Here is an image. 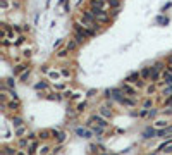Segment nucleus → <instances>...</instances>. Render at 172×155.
Listing matches in <instances>:
<instances>
[{
	"label": "nucleus",
	"mask_w": 172,
	"mask_h": 155,
	"mask_svg": "<svg viewBox=\"0 0 172 155\" xmlns=\"http://www.w3.org/2000/svg\"><path fill=\"white\" fill-rule=\"evenodd\" d=\"M124 83H133V85H136L138 88H143L144 83H143V79H141V74L138 72V71H134V72H131L129 76H126V79H124Z\"/></svg>",
	"instance_id": "1"
},
{
	"label": "nucleus",
	"mask_w": 172,
	"mask_h": 155,
	"mask_svg": "<svg viewBox=\"0 0 172 155\" xmlns=\"http://www.w3.org/2000/svg\"><path fill=\"white\" fill-rule=\"evenodd\" d=\"M121 90L124 92V95H126V97H131V98H136V97H138L136 88H133L129 83H122V85H121Z\"/></svg>",
	"instance_id": "2"
},
{
	"label": "nucleus",
	"mask_w": 172,
	"mask_h": 155,
	"mask_svg": "<svg viewBox=\"0 0 172 155\" xmlns=\"http://www.w3.org/2000/svg\"><path fill=\"white\" fill-rule=\"evenodd\" d=\"M91 122H95L96 126H102V127H107L109 126V122H107V119H105V117H103V116H100V114H93V116H91Z\"/></svg>",
	"instance_id": "3"
},
{
	"label": "nucleus",
	"mask_w": 172,
	"mask_h": 155,
	"mask_svg": "<svg viewBox=\"0 0 172 155\" xmlns=\"http://www.w3.org/2000/svg\"><path fill=\"white\" fill-rule=\"evenodd\" d=\"M162 83H164L165 86L172 85V67H171V66L162 72Z\"/></svg>",
	"instance_id": "4"
},
{
	"label": "nucleus",
	"mask_w": 172,
	"mask_h": 155,
	"mask_svg": "<svg viewBox=\"0 0 172 155\" xmlns=\"http://www.w3.org/2000/svg\"><path fill=\"white\" fill-rule=\"evenodd\" d=\"M157 152H162V154H172V138L171 140H165L160 147H158Z\"/></svg>",
	"instance_id": "5"
},
{
	"label": "nucleus",
	"mask_w": 172,
	"mask_h": 155,
	"mask_svg": "<svg viewBox=\"0 0 172 155\" xmlns=\"http://www.w3.org/2000/svg\"><path fill=\"white\" fill-rule=\"evenodd\" d=\"M76 134L81 136V138H91V136H95L93 131H89L88 127H76Z\"/></svg>",
	"instance_id": "6"
},
{
	"label": "nucleus",
	"mask_w": 172,
	"mask_h": 155,
	"mask_svg": "<svg viewBox=\"0 0 172 155\" xmlns=\"http://www.w3.org/2000/svg\"><path fill=\"white\" fill-rule=\"evenodd\" d=\"M157 136L171 140V136H172V126H167V127H164V129H157Z\"/></svg>",
	"instance_id": "7"
},
{
	"label": "nucleus",
	"mask_w": 172,
	"mask_h": 155,
	"mask_svg": "<svg viewBox=\"0 0 172 155\" xmlns=\"http://www.w3.org/2000/svg\"><path fill=\"white\" fill-rule=\"evenodd\" d=\"M155 136H157V129H155V127H151V126L144 127V131H143L144 140H150V138H155Z\"/></svg>",
	"instance_id": "8"
},
{
	"label": "nucleus",
	"mask_w": 172,
	"mask_h": 155,
	"mask_svg": "<svg viewBox=\"0 0 172 155\" xmlns=\"http://www.w3.org/2000/svg\"><path fill=\"white\" fill-rule=\"evenodd\" d=\"M167 126H171L167 119H157L153 122V127H155V129H164V127H167Z\"/></svg>",
	"instance_id": "9"
},
{
	"label": "nucleus",
	"mask_w": 172,
	"mask_h": 155,
	"mask_svg": "<svg viewBox=\"0 0 172 155\" xmlns=\"http://www.w3.org/2000/svg\"><path fill=\"white\" fill-rule=\"evenodd\" d=\"M28 69H29V67H28L26 64H17V66L14 67V71H12V72H14V76H17V74L21 76V74H22V72H26Z\"/></svg>",
	"instance_id": "10"
},
{
	"label": "nucleus",
	"mask_w": 172,
	"mask_h": 155,
	"mask_svg": "<svg viewBox=\"0 0 172 155\" xmlns=\"http://www.w3.org/2000/svg\"><path fill=\"white\" fill-rule=\"evenodd\" d=\"M139 74H141V79H143V81L151 79V67H143V69L139 71Z\"/></svg>",
	"instance_id": "11"
},
{
	"label": "nucleus",
	"mask_w": 172,
	"mask_h": 155,
	"mask_svg": "<svg viewBox=\"0 0 172 155\" xmlns=\"http://www.w3.org/2000/svg\"><path fill=\"white\" fill-rule=\"evenodd\" d=\"M121 104L122 105H127V107H136V98H131V97H124L122 100H121Z\"/></svg>",
	"instance_id": "12"
},
{
	"label": "nucleus",
	"mask_w": 172,
	"mask_h": 155,
	"mask_svg": "<svg viewBox=\"0 0 172 155\" xmlns=\"http://www.w3.org/2000/svg\"><path fill=\"white\" fill-rule=\"evenodd\" d=\"M38 150H40L38 141H31V143H29V147H28V155H34Z\"/></svg>",
	"instance_id": "13"
},
{
	"label": "nucleus",
	"mask_w": 172,
	"mask_h": 155,
	"mask_svg": "<svg viewBox=\"0 0 172 155\" xmlns=\"http://www.w3.org/2000/svg\"><path fill=\"white\" fill-rule=\"evenodd\" d=\"M100 116H103L105 119H110V117H112V110H110L107 105H102L100 107Z\"/></svg>",
	"instance_id": "14"
},
{
	"label": "nucleus",
	"mask_w": 172,
	"mask_h": 155,
	"mask_svg": "<svg viewBox=\"0 0 172 155\" xmlns=\"http://www.w3.org/2000/svg\"><path fill=\"white\" fill-rule=\"evenodd\" d=\"M22 124H24L22 117H19V116L12 117V126H14V129H19V127H22Z\"/></svg>",
	"instance_id": "15"
},
{
	"label": "nucleus",
	"mask_w": 172,
	"mask_h": 155,
	"mask_svg": "<svg viewBox=\"0 0 172 155\" xmlns=\"http://www.w3.org/2000/svg\"><path fill=\"white\" fill-rule=\"evenodd\" d=\"M91 5H93V9L105 10V0H91Z\"/></svg>",
	"instance_id": "16"
},
{
	"label": "nucleus",
	"mask_w": 172,
	"mask_h": 155,
	"mask_svg": "<svg viewBox=\"0 0 172 155\" xmlns=\"http://www.w3.org/2000/svg\"><path fill=\"white\" fill-rule=\"evenodd\" d=\"M50 136H52V131H48V129H43V131H40V133H38V140L47 141Z\"/></svg>",
	"instance_id": "17"
},
{
	"label": "nucleus",
	"mask_w": 172,
	"mask_h": 155,
	"mask_svg": "<svg viewBox=\"0 0 172 155\" xmlns=\"http://www.w3.org/2000/svg\"><path fill=\"white\" fill-rule=\"evenodd\" d=\"M151 67H153V69H155V71H158V72H164V71L167 69V67H165V64L162 62V60H157V62L153 64Z\"/></svg>",
	"instance_id": "18"
},
{
	"label": "nucleus",
	"mask_w": 172,
	"mask_h": 155,
	"mask_svg": "<svg viewBox=\"0 0 172 155\" xmlns=\"http://www.w3.org/2000/svg\"><path fill=\"white\" fill-rule=\"evenodd\" d=\"M7 109H9V110H14V112H16V110H19V100H12V102H9V104H7Z\"/></svg>",
	"instance_id": "19"
},
{
	"label": "nucleus",
	"mask_w": 172,
	"mask_h": 155,
	"mask_svg": "<svg viewBox=\"0 0 172 155\" xmlns=\"http://www.w3.org/2000/svg\"><path fill=\"white\" fill-rule=\"evenodd\" d=\"M103 129L105 127H102V126H91V131H93V134H95L96 138H100L103 134Z\"/></svg>",
	"instance_id": "20"
},
{
	"label": "nucleus",
	"mask_w": 172,
	"mask_h": 155,
	"mask_svg": "<svg viewBox=\"0 0 172 155\" xmlns=\"http://www.w3.org/2000/svg\"><path fill=\"white\" fill-rule=\"evenodd\" d=\"M4 90L9 93V97H10L12 100H19V95H17V92H16L14 88H4Z\"/></svg>",
	"instance_id": "21"
},
{
	"label": "nucleus",
	"mask_w": 172,
	"mask_h": 155,
	"mask_svg": "<svg viewBox=\"0 0 172 155\" xmlns=\"http://www.w3.org/2000/svg\"><path fill=\"white\" fill-rule=\"evenodd\" d=\"M29 143H31V141H29V140L26 138V136H24V138H21V140H19V143H17V147H19L21 150H22V148L29 147Z\"/></svg>",
	"instance_id": "22"
},
{
	"label": "nucleus",
	"mask_w": 172,
	"mask_h": 155,
	"mask_svg": "<svg viewBox=\"0 0 172 155\" xmlns=\"http://www.w3.org/2000/svg\"><path fill=\"white\" fill-rule=\"evenodd\" d=\"M38 155H50V147L48 145H41L38 150Z\"/></svg>",
	"instance_id": "23"
},
{
	"label": "nucleus",
	"mask_w": 172,
	"mask_h": 155,
	"mask_svg": "<svg viewBox=\"0 0 172 155\" xmlns=\"http://www.w3.org/2000/svg\"><path fill=\"white\" fill-rule=\"evenodd\" d=\"M47 88H48L47 81H40V83H36V85H34V90H38V92H40V90H47Z\"/></svg>",
	"instance_id": "24"
},
{
	"label": "nucleus",
	"mask_w": 172,
	"mask_h": 155,
	"mask_svg": "<svg viewBox=\"0 0 172 155\" xmlns=\"http://www.w3.org/2000/svg\"><path fill=\"white\" fill-rule=\"evenodd\" d=\"M74 40L77 42V45H83V43H84V40H86V36L81 35V33H76V35H74Z\"/></svg>",
	"instance_id": "25"
},
{
	"label": "nucleus",
	"mask_w": 172,
	"mask_h": 155,
	"mask_svg": "<svg viewBox=\"0 0 172 155\" xmlns=\"http://www.w3.org/2000/svg\"><path fill=\"white\" fill-rule=\"evenodd\" d=\"M66 48H67L69 52H71V50H76L77 48V42H76V40H69V43L66 45Z\"/></svg>",
	"instance_id": "26"
},
{
	"label": "nucleus",
	"mask_w": 172,
	"mask_h": 155,
	"mask_svg": "<svg viewBox=\"0 0 172 155\" xmlns=\"http://www.w3.org/2000/svg\"><path fill=\"white\" fill-rule=\"evenodd\" d=\"M19 150H14V147H5L4 148V154L5 155H16Z\"/></svg>",
	"instance_id": "27"
},
{
	"label": "nucleus",
	"mask_w": 172,
	"mask_h": 155,
	"mask_svg": "<svg viewBox=\"0 0 172 155\" xmlns=\"http://www.w3.org/2000/svg\"><path fill=\"white\" fill-rule=\"evenodd\" d=\"M67 55H69V50L67 48H62V50L57 52V57H59V59H66Z\"/></svg>",
	"instance_id": "28"
},
{
	"label": "nucleus",
	"mask_w": 172,
	"mask_h": 155,
	"mask_svg": "<svg viewBox=\"0 0 172 155\" xmlns=\"http://www.w3.org/2000/svg\"><path fill=\"white\" fill-rule=\"evenodd\" d=\"M143 109H148V110H150V109H153V100L151 98H146L143 102Z\"/></svg>",
	"instance_id": "29"
},
{
	"label": "nucleus",
	"mask_w": 172,
	"mask_h": 155,
	"mask_svg": "<svg viewBox=\"0 0 172 155\" xmlns=\"http://www.w3.org/2000/svg\"><path fill=\"white\" fill-rule=\"evenodd\" d=\"M160 74H162V72H158V71H155L153 67H151V81H158Z\"/></svg>",
	"instance_id": "30"
},
{
	"label": "nucleus",
	"mask_w": 172,
	"mask_h": 155,
	"mask_svg": "<svg viewBox=\"0 0 172 155\" xmlns=\"http://www.w3.org/2000/svg\"><path fill=\"white\" fill-rule=\"evenodd\" d=\"M48 76H50V79H59L62 74L60 72H57V71H52V72H48Z\"/></svg>",
	"instance_id": "31"
},
{
	"label": "nucleus",
	"mask_w": 172,
	"mask_h": 155,
	"mask_svg": "<svg viewBox=\"0 0 172 155\" xmlns=\"http://www.w3.org/2000/svg\"><path fill=\"white\" fill-rule=\"evenodd\" d=\"M5 85L9 86V88H14V86H16V81H14V78H7V79H5Z\"/></svg>",
	"instance_id": "32"
},
{
	"label": "nucleus",
	"mask_w": 172,
	"mask_h": 155,
	"mask_svg": "<svg viewBox=\"0 0 172 155\" xmlns=\"http://www.w3.org/2000/svg\"><path fill=\"white\" fill-rule=\"evenodd\" d=\"M22 134H28V133H26V127H24V126L19 127V129H16V136H19V138H21Z\"/></svg>",
	"instance_id": "33"
},
{
	"label": "nucleus",
	"mask_w": 172,
	"mask_h": 155,
	"mask_svg": "<svg viewBox=\"0 0 172 155\" xmlns=\"http://www.w3.org/2000/svg\"><path fill=\"white\" fill-rule=\"evenodd\" d=\"M162 95H169V97H171V95H172V85L165 86V88H164V92H162Z\"/></svg>",
	"instance_id": "34"
},
{
	"label": "nucleus",
	"mask_w": 172,
	"mask_h": 155,
	"mask_svg": "<svg viewBox=\"0 0 172 155\" xmlns=\"http://www.w3.org/2000/svg\"><path fill=\"white\" fill-rule=\"evenodd\" d=\"M64 140H66V133H64V131H59V134H57V141L62 143Z\"/></svg>",
	"instance_id": "35"
},
{
	"label": "nucleus",
	"mask_w": 172,
	"mask_h": 155,
	"mask_svg": "<svg viewBox=\"0 0 172 155\" xmlns=\"http://www.w3.org/2000/svg\"><path fill=\"white\" fill-rule=\"evenodd\" d=\"M60 74H62V78H71V71H69L67 67H64V69L60 71Z\"/></svg>",
	"instance_id": "36"
},
{
	"label": "nucleus",
	"mask_w": 172,
	"mask_h": 155,
	"mask_svg": "<svg viewBox=\"0 0 172 155\" xmlns=\"http://www.w3.org/2000/svg\"><path fill=\"white\" fill-rule=\"evenodd\" d=\"M26 138H28L29 141H36V138H38V134H36V133H28V134H26Z\"/></svg>",
	"instance_id": "37"
},
{
	"label": "nucleus",
	"mask_w": 172,
	"mask_h": 155,
	"mask_svg": "<svg viewBox=\"0 0 172 155\" xmlns=\"http://www.w3.org/2000/svg\"><path fill=\"white\" fill-rule=\"evenodd\" d=\"M28 78H29V69H28L26 72H22V74H21V76H19V81H26Z\"/></svg>",
	"instance_id": "38"
},
{
	"label": "nucleus",
	"mask_w": 172,
	"mask_h": 155,
	"mask_svg": "<svg viewBox=\"0 0 172 155\" xmlns=\"http://www.w3.org/2000/svg\"><path fill=\"white\" fill-rule=\"evenodd\" d=\"M109 5H112V7L119 9V5H121V2H119V0H109Z\"/></svg>",
	"instance_id": "39"
},
{
	"label": "nucleus",
	"mask_w": 172,
	"mask_h": 155,
	"mask_svg": "<svg viewBox=\"0 0 172 155\" xmlns=\"http://www.w3.org/2000/svg\"><path fill=\"white\" fill-rule=\"evenodd\" d=\"M148 112H150L148 109H141V110L138 112V116H139V117H146V116H148Z\"/></svg>",
	"instance_id": "40"
},
{
	"label": "nucleus",
	"mask_w": 172,
	"mask_h": 155,
	"mask_svg": "<svg viewBox=\"0 0 172 155\" xmlns=\"http://www.w3.org/2000/svg\"><path fill=\"white\" fill-rule=\"evenodd\" d=\"M157 114H158L157 109H150V112H148V117H150V119H151V117H157Z\"/></svg>",
	"instance_id": "41"
},
{
	"label": "nucleus",
	"mask_w": 172,
	"mask_h": 155,
	"mask_svg": "<svg viewBox=\"0 0 172 155\" xmlns=\"http://www.w3.org/2000/svg\"><path fill=\"white\" fill-rule=\"evenodd\" d=\"M86 109V102H81V104H77V112H83Z\"/></svg>",
	"instance_id": "42"
},
{
	"label": "nucleus",
	"mask_w": 172,
	"mask_h": 155,
	"mask_svg": "<svg viewBox=\"0 0 172 155\" xmlns=\"http://www.w3.org/2000/svg\"><path fill=\"white\" fill-rule=\"evenodd\" d=\"M155 90H157V88H155V85H150V86H146V92L150 93V95H151V93H155Z\"/></svg>",
	"instance_id": "43"
},
{
	"label": "nucleus",
	"mask_w": 172,
	"mask_h": 155,
	"mask_svg": "<svg viewBox=\"0 0 172 155\" xmlns=\"http://www.w3.org/2000/svg\"><path fill=\"white\" fill-rule=\"evenodd\" d=\"M157 22H160V24H167L169 19H167V17H157Z\"/></svg>",
	"instance_id": "44"
},
{
	"label": "nucleus",
	"mask_w": 172,
	"mask_h": 155,
	"mask_svg": "<svg viewBox=\"0 0 172 155\" xmlns=\"http://www.w3.org/2000/svg\"><path fill=\"white\" fill-rule=\"evenodd\" d=\"M48 98H50V100H60L62 97H60V95H59V93H54V95H50Z\"/></svg>",
	"instance_id": "45"
},
{
	"label": "nucleus",
	"mask_w": 172,
	"mask_h": 155,
	"mask_svg": "<svg viewBox=\"0 0 172 155\" xmlns=\"http://www.w3.org/2000/svg\"><path fill=\"white\" fill-rule=\"evenodd\" d=\"M9 7V0H2V10H7Z\"/></svg>",
	"instance_id": "46"
},
{
	"label": "nucleus",
	"mask_w": 172,
	"mask_h": 155,
	"mask_svg": "<svg viewBox=\"0 0 172 155\" xmlns=\"http://www.w3.org/2000/svg\"><path fill=\"white\" fill-rule=\"evenodd\" d=\"M165 105H167V107H171V105H172V95L165 98Z\"/></svg>",
	"instance_id": "47"
},
{
	"label": "nucleus",
	"mask_w": 172,
	"mask_h": 155,
	"mask_svg": "<svg viewBox=\"0 0 172 155\" xmlns=\"http://www.w3.org/2000/svg\"><path fill=\"white\" fill-rule=\"evenodd\" d=\"M22 43H24V36H19L17 42H16V45H22Z\"/></svg>",
	"instance_id": "48"
},
{
	"label": "nucleus",
	"mask_w": 172,
	"mask_h": 155,
	"mask_svg": "<svg viewBox=\"0 0 172 155\" xmlns=\"http://www.w3.org/2000/svg\"><path fill=\"white\" fill-rule=\"evenodd\" d=\"M60 45H62V42H60V40H57V42L54 43V48H59V47H60Z\"/></svg>",
	"instance_id": "49"
},
{
	"label": "nucleus",
	"mask_w": 172,
	"mask_h": 155,
	"mask_svg": "<svg viewBox=\"0 0 172 155\" xmlns=\"http://www.w3.org/2000/svg\"><path fill=\"white\" fill-rule=\"evenodd\" d=\"M79 97H81V93H74V95H72L71 98H72V100H77V98H79Z\"/></svg>",
	"instance_id": "50"
},
{
	"label": "nucleus",
	"mask_w": 172,
	"mask_h": 155,
	"mask_svg": "<svg viewBox=\"0 0 172 155\" xmlns=\"http://www.w3.org/2000/svg\"><path fill=\"white\" fill-rule=\"evenodd\" d=\"M12 29H14V31H17V33H21V28H19V26H12Z\"/></svg>",
	"instance_id": "51"
},
{
	"label": "nucleus",
	"mask_w": 172,
	"mask_h": 155,
	"mask_svg": "<svg viewBox=\"0 0 172 155\" xmlns=\"http://www.w3.org/2000/svg\"><path fill=\"white\" fill-rule=\"evenodd\" d=\"M16 155H28V154H26V152H24V150H19V152H17V154H16Z\"/></svg>",
	"instance_id": "52"
},
{
	"label": "nucleus",
	"mask_w": 172,
	"mask_h": 155,
	"mask_svg": "<svg viewBox=\"0 0 172 155\" xmlns=\"http://www.w3.org/2000/svg\"><path fill=\"white\" fill-rule=\"evenodd\" d=\"M167 62H169V66H171V67H172V55L169 57V59H167Z\"/></svg>",
	"instance_id": "53"
},
{
	"label": "nucleus",
	"mask_w": 172,
	"mask_h": 155,
	"mask_svg": "<svg viewBox=\"0 0 172 155\" xmlns=\"http://www.w3.org/2000/svg\"><path fill=\"white\" fill-rule=\"evenodd\" d=\"M100 155H110V154H100Z\"/></svg>",
	"instance_id": "54"
},
{
	"label": "nucleus",
	"mask_w": 172,
	"mask_h": 155,
	"mask_svg": "<svg viewBox=\"0 0 172 155\" xmlns=\"http://www.w3.org/2000/svg\"><path fill=\"white\" fill-rule=\"evenodd\" d=\"M50 155H55V154H54V152H52V154H50Z\"/></svg>",
	"instance_id": "55"
},
{
	"label": "nucleus",
	"mask_w": 172,
	"mask_h": 155,
	"mask_svg": "<svg viewBox=\"0 0 172 155\" xmlns=\"http://www.w3.org/2000/svg\"><path fill=\"white\" fill-rule=\"evenodd\" d=\"M151 155H157V154H151Z\"/></svg>",
	"instance_id": "56"
}]
</instances>
